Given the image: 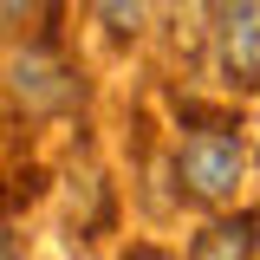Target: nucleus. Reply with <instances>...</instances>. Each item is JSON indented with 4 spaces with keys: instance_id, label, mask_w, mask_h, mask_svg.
<instances>
[{
    "instance_id": "7",
    "label": "nucleus",
    "mask_w": 260,
    "mask_h": 260,
    "mask_svg": "<svg viewBox=\"0 0 260 260\" xmlns=\"http://www.w3.org/2000/svg\"><path fill=\"white\" fill-rule=\"evenodd\" d=\"M0 7H7V13H13V20H20V13H26V7H32V0H0Z\"/></svg>"
},
{
    "instance_id": "2",
    "label": "nucleus",
    "mask_w": 260,
    "mask_h": 260,
    "mask_svg": "<svg viewBox=\"0 0 260 260\" xmlns=\"http://www.w3.org/2000/svg\"><path fill=\"white\" fill-rule=\"evenodd\" d=\"M215 52H221V78L234 91L260 85V0H221L215 13Z\"/></svg>"
},
{
    "instance_id": "6",
    "label": "nucleus",
    "mask_w": 260,
    "mask_h": 260,
    "mask_svg": "<svg viewBox=\"0 0 260 260\" xmlns=\"http://www.w3.org/2000/svg\"><path fill=\"white\" fill-rule=\"evenodd\" d=\"M124 260H169V254H162V247H130Z\"/></svg>"
},
{
    "instance_id": "4",
    "label": "nucleus",
    "mask_w": 260,
    "mask_h": 260,
    "mask_svg": "<svg viewBox=\"0 0 260 260\" xmlns=\"http://www.w3.org/2000/svg\"><path fill=\"white\" fill-rule=\"evenodd\" d=\"M254 241H260L254 215H228V221H208L195 234L189 260H254Z\"/></svg>"
},
{
    "instance_id": "1",
    "label": "nucleus",
    "mask_w": 260,
    "mask_h": 260,
    "mask_svg": "<svg viewBox=\"0 0 260 260\" xmlns=\"http://www.w3.org/2000/svg\"><path fill=\"white\" fill-rule=\"evenodd\" d=\"M241 169H247V150H241V137L228 124L195 130L189 143H182V156H176V176H182V189L195 202H228L234 182H241Z\"/></svg>"
},
{
    "instance_id": "5",
    "label": "nucleus",
    "mask_w": 260,
    "mask_h": 260,
    "mask_svg": "<svg viewBox=\"0 0 260 260\" xmlns=\"http://www.w3.org/2000/svg\"><path fill=\"white\" fill-rule=\"evenodd\" d=\"M143 13H150V0H98V20H104L111 39H130L143 26Z\"/></svg>"
},
{
    "instance_id": "3",
    "label": "nucleus",
    "mask_w": 260,
    "mask_h": 260,
    "mask_svg": "<svg viewBox=\"0 0 260 260\" xmlns=\"http://www.w3.org/2000/svg\"><path fill=\"white\" fill-rule=\"evenodd\" d=\"M13 98H20L26 111H65V104H78V78H72L46 46H32V52L13 59Z\"/></svg>"
}]
</instances>
